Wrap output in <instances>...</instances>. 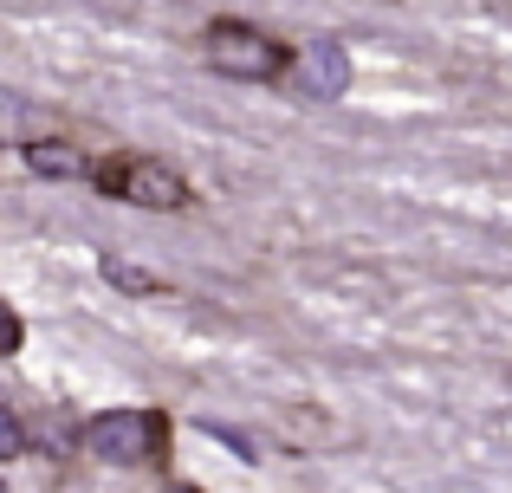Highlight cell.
Returning <instances> with one entry per match:
<instances>
[{
  "instance_id": "cell-6",
  "label": "cell",
  "mask_w": 512,
  "mask_h": 493,
  "mask_svg": "<svg viewBox=\"0 0 512 493\" xmlns=\"http://www.w3.org/2000/svg\"><path fill=\"white\" fill-rule=\"evenodd\" d=\"M26 448V429H20V416H13L7 403H0V461H13Z\"/></svg>"
},
{
  "instance_id": "cell-9",
  "label": "cell",
  "mask_w": 512,
  "mask_h": 493,
  "mask_svg": "<svg viewBox=\"0 0 512 493\" xmlns=\"http://www.w3.org/2000/svg\"><path fill=\"white\" fill-rule=\"evenodd\" d=\"M169 493H195V487H169Z\"/></svg>"
},
{
  "instance_id": "cell-2",
  "label": "cell",
  "mask_w": 512,
  "mask_h": 493,
  "mask_svg": "<svg viewBox=\"0 0 512 493\" xmlns=\"http://www.w3.org/2000/svg\"><path fill=\"white\" fill-rule=\"evenodd\" d=\"M208 59H214V72H227V78H273L279 65H286V52H279L273 39L260 33V26L221 20V26L208 33Z\"/></svg>"
},
{
  "instance_id": "cell-5",
  "label": "cell",
  "mask_w": 512,
  "mask_h": 493,
  "mask_svg": "<svg viewBox=\"0 0 512 493\" xmlns=\"http://www.w3.org/2000/svg\"><path fill=\"white\" fill-rule=\"evenodd\" d=\"M26 163H33L39 176H78V169H85V156H78L72 143H33V150H26Z\"/></svg>"
},
{
  "instance_id": "cell-1",
  "label": "cell",
  "mask_w": 512,
  "mask_h": 493,
  "mask_svg": "<svg viewBox=\"0 0 512 493\" xmlns=\"http://www.w3.org/2000/svg\"><path fill=\"white\" fill-rule=\"evenodd\" d=\"M169 422L156 416V409H111V416H98L85 429V448L98 461H117V468H137V461H150L156 448H163Z\"/></svg>"
},
{
  "instance_id": "cell-10",
  "label": "cell",
  "mask_w": 512,
  "mask_h": 493,
  "mask_svg": "<svg viewBox=\"0 0 512 493\" xmlns=\"http://www.w3.org/2000/svg\"><path fill=\"white\" fill-rule=\"evenodd\" d=\"M0 493H13V487H0Z\"/></svg>"
},
{
  "instance_id": "cell-4",
  "label": "cell",
  "mask_w": 512,
  "mask_h": 493,
  "mask_svg": "<svg viewBox=\"0 0 512 493\" xmlns=\"http://www.w3.org/2000/svg\"><path fill=\"white\" fill-rule=\"evenodd\" d=\"M299 85L312 91V98H344L350 91V52L338 39H312V46L299 52Z\"/></svg>"
},
{
  "instance_id": "cell-7",
  "label": "cell",
  "mask_w": 512,
  "mask_h": 493,
  "mask_svg": "<svg viewBox=\"0 0 512 493\" xmlns=\"http://www.w3.org/2000/svg\"><path fill=\"white\" fill-rule=\"evenodd\" d=\"M104 273H111L124 292H156V273H137V266H124V260H104Z\"/></svg>"
},
{
  "instance_id": "cell-3",
  "label": "cell",
  "mask_w": 512,
  "mask_h": 493,
  "mask_svg": "<svg viewBox=\"0 0 512 493\" xmlns=\"http://www.w3.org/2000/svg\"><path fill=\"white\" fill-rule=\"evenodd\" d=\"M104 189L137 202V208H182L188 202V182L163 163H111L104 169Z\"/></svg>"
},
{
  "instance_id": "cell-8",
  "label": "cell",
  "mask_w": 512,
  "mask_h": 493,
  "mask_svg": "<svg viewBox=\"0 0 512 493\" xmlns=\"http://www.w3.org/2000/svg\"><path fill=\"white\" fill-rule=\"evenodd\" d=\"M13 351H20V318L0 305V357H13Z\"/></svg>"
}]
</instances>
